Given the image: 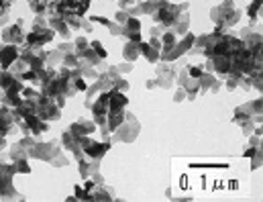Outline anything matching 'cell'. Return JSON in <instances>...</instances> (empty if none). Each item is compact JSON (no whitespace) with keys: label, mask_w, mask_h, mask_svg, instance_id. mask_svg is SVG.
I'll return each mask as SVG.
<instances>
[{"label":"cell","mask_w":263,"mask_h":202,"mask_svg":"<svg viewBox=\"0 0 263 202\" xmlns=\"http://www.w3.org/2000/svg\"><path fill=\"white\" fill-rule=\"evenodd\" d=\"M241 15H243V13L235 7V3H232V0H224L222 5H218V7H214V9L210 11L212 21L216 23V27H222V29H230L235 23H239Z\"/></svg>","instance_id":"obj_1"},{"label":"cell","mask_w":263,"mask_h":202,"mask_svg":"<svg viewBox=\"0 0 263 202\" xmlns=\"http://www.w3.org/2000/svg\"><path fill=\"white\" fill-rule=\"evenodd\" d=\"M186 9H188L186 3L178 7V5H171V3H167V0H163L161 7H159L151 17H153V21H155L157 25H161V27L165 29V31H167V29L173 27V23L180 19V15H182Z\"/></svg>","instance_id":"obj_2"},{"label":"cell","mask_w":263,"mask_h":202,"mask_svg":"<svg viewBox=\"0 0 263 202\" xmlns=\"http://www.w3.org/2000/svg\"><path fill=\"white\" fill-rule=\"evenodd\" d=\"M137 133H139V121L133 117L131 112H127V117L121 123V127L112 133V139L116 143H131V141H135Z\"/></svg>","instance_id":"obj_3"},{"label":"cell","mask_w":263,"mask_h":202,"mask_svg":"<svg viewBox=\"0 0 263 202\" xmlns=\"http://www.w3.org/2000/svg\"><path fill=\"white\" fill-rule=\"evenodd\" d=\"M108 149H110V143H108V141L98 143V141H92V139H88V137H80V151H82V155L90 157V159H94V161H100L102 155H104Z\"/></svg>","instance_id":"obj_4"},{"label":"cell","mask_w":263,"mask_h":202,"mask_svg":"<svg viewBox=\"0 0 263 202\" xmlns=\"http://www.w3.org/2000/svg\"><path fill=\"white\" fill-rule=\"evenodd\" d=\"M15 167L0 161V198H17V190L13 188Z\"/></svg>","instance_id":"obj_5"},{"label":"cell","mask_w":263,"mask_h":202,"mask_svg":"<svg viewBox=\"0 0 263 202\" xmlns=\"http://www.w3.org/2000/svg\"><path fill=\"white\" fill-rule=\"evenodd\" d=\"M55 37V31L49 27H35L33 25V31L25 35V45L29 47H43L47 43H51V39Z\"/></svg>","instance_id":"obj_6"},{"label":"cell","mask_w":263,"mask_h":202,"mask_svg":"<svg viewBox=\"0 0 263 202\" xmlns=\"http://www.w3.org/2000/svg\"><path fill=\"white\" fill-rule=\"evenodd\" d=\"M62 149L57 147V143L55 141H49V143H35V145L29 149V157H33V159H41V161H47L51 163L53 157L60 153Z\"/></svg>","instance_id":"obj_7"},{"label":"cell","mask_w":263,"mask_h":202,"mask_svg":"<svg viewBox=\"0 0 263 202\" xmlns=\"http://www.w3.org/2000/svg\"><path fill=\"white\" fill-rule=\"evenodd\" d=\"M180 72L178 64H171V62H163L161 66H157V88H169V86L175 82V76Z\"/></svg>","instance_id":"obj_8"},{"label":"cell","mask_w":263,"mask_h":202,"mask_svg":"<svg viewBox=\"0 0 263 202\" xmlns=\"http://www.w3.org/2000/svg\"><path fill=\"white\" fill-rule=\"evenodd\" d=\"M3 43H7V45H21V43H25V33H23V23L21 21H17L15 25L7 27L3 31Z\"/></svg>","instance_id":"obj_9"},{"label":"cell","mask_w":263,"mask_h":202,"mask_svg":"<svg viewBox=\"0 0 263 202\" xmlns=\"http://www.w3.org/2000/svg\"><path fill=\"white\" fill-rule=\"evenodd\" d=\"M175 80L180 82V88H184V90H186V96H188L190 100H194V98H196V94H200L198 80L190 78L186 70H180V72H178V76H175Z\"/></svg>","instance_id":"obj_10"},{"label":"cell","mask_w":263,"mask_h":202,"mask_svg":"<svg viewBox=\"0 0 263 202\" xmlns=\"http://www.w3.org/2000/svg\"><path fill=\"white\" fill-rule=\"evenodd\" d=\"M19 45H7L0 43V70H9L15 60H19Z\"/></svg>","instance_id":"obj_11"},{"label":"cell","mask_w":263,"mask_h":202,"mask_svg":"<svg viewBox=\"0 0 263 202\" xmlns=\"http://www.w3.org/2000/svg\"><path fill=\"white\" fill-rule=\"evenodd\" d=\"M123 35L127 37V41L133 43H141V21L135 17H129V21L123 25Z\"/></svg>","instance_id":"obj_12"},{"label":"cell","mask_w":263,"mask_h":202,"mask_svg":"<svg viewBox=\"0 0 263 202\" xmlns=\"http://www.w3.org/2000/svg\"><path fill=\"white\" fill-rule=\"evenodd\" d=\"M198 86H200V92H216L220 88V80L212 74V72H202V76L198 78Z\"/></svg>","instance_id":"obj_13"},{"label":"cell","mask_w":263,"mask_h":202,"mask_svg":"<svg viewBox=\"0 0 263 202\" xmlns=\"http://www.w3.org/2000/svg\"><path fill=\"white\" fill-rule=\"evenodd\" d=\"M70 131L76 137H88V135H92L96 131V123L94 121H88V119H80L74 125H70Z\"/></svg>","instance_id":"obj_14"},{"label":"cell","mask_w":263,"mask_h":202,"mask_svg":"<svg viewBox=\"0 0 263 202\" xmlns=\"http://www.w3.org/2000/svg\"><path fill=\"white\" fill-rule=\"evenodd\" d=\"M47 27H49V29H53L55 33H60L64 39H70L72 29L68 27V23H66L62 17H47Z\"/></svg>","instance_id":"obj_15"},{"label":"cell","mask_w":263,"mask_h":202,"mask_svg":"<svg viewBox=\"0 0 263 202\" xmlns=\"http://www.w3.org/2000/svg\"><path fill=\"white\" fill-rule=\"evenodd\" d=\"M139 53H141L149 64H157V62H159V53H161V51L155 49L153 45H149L147 41H141V43H139Z\"/></svg>","instance_id":"obj_16"},{"label":"cell","mask_w":263,"mask_h":202,"mask_svg":"<svg viewBox=\"0 0 263 202\" xmlns=\"http://www.w3.org/2000/svg\"><path fill=\"white\" fill-rule=\"evenodd\" d=\"M139 55H141V53H139V43L127 41V43H125V47H123V57H125V62L133 64Z\"/></svg>","instance_id":"obj_17"},{"label":"cell","mask_w":263,"mask_h":202,"mask_svg":"<svg viewBox=\"0 0 263 202\" xmlns=\"http://www.w3.org/2000/svg\"><path fill=\"white\" fill-rule=\"evenodd\" d=\"M90 196H92V200H114V192L108 188H102V184H96L90 190Z\"/></svg>","instance_id":"obj_18"},{"label":"cell","mask_w":263,"mask_h":202,"mask_svg":"<svg viewBox=\"0 0 263 202\" xmlns=\"http://www.w3.org/2000/svg\"><path fill=\"white\" fill-rule=\"evenodd\" d=\"M188 27H190V17L188 15H180V19L173 23V27H171V33H175V35H186L188 33Z\"/></svg>","instance_id":"obj_19"},{"label":"cell","mask_w":263,"mask_h":202,"mask_svg":"<svg viewBox=\"0 0 263 202\" xmlns=\"http://www.w3.org/2000/svg\"><path fill=\"white\" fill-rule=\"evenodd\" d=\"M17 80H21V78H17L15 74H11L9 70H0V90H9Z\"/></svg>","instance_id":"obj_20"},{"label":"cell","mask_w":263,"mask_h":202,"mask_svg":"<svg viewBox=\"0 0 263 202\" xmlns=\"http://www.w3.org/2000/svg\"><path fill=\"white\" fill-rule=\"evenodd\" d=\"M259 13H261V0H251V5L247 7V15H249V19H251L253 25L257 23Z\"/></svg>","instance_id":"obj_21"},{"label":"cell","mask_w":263,"mask_h":202,"mask_svg":"<svg viewBox=\"0 0 263 202\" xmlns=\"http://www.w3.org/2000/svg\"><path fill=\"white\" fill-rule=\"evenodd\" d=\"M25 157H29V151L21 145V143H15V145L11 147V159L17 161V159H25Z\"/></svg>","instance_id":"obj_22"},{"label":"cell","mask_w":263,"mask_h":202,"mask_svg":"<svg viewBox=\"0 0 263 202\" xmlns=\"http://www.w3.org/2000/svg\"><path fill=\"white\" fill-rule=\"evenodd\" d=\"M21 96L27 98V100H31V102H39L43 94H41V90H35V88H23Z\"/></svg>","instance_id":"obj_23"},{"label":"cell","mask_w":263,"mask_h":202,"mask_svg":"<svg viewBox=\"0 0 263 202\" xmlns=\"http://www.w3.org/2000/svg\"><path fill=\"white\" fill-rule=\"evenodd\" d=\"M13 167H15V174H31V165H29L27 157L25 159H17L13 163Z\"/></svg>","instance_id":"obj_24"},{"label":"cell","mask_w":263,"mask_h":202,"mask_svg":"<svg viewBox=\"0 0 263 202\" xmlns=\"http://www.w3.org/2000/svg\"><path fill=\"white\" fill-rule=\"evenodd\" d=\"M129 86H131V84H129V82H127V80H125L123 76H119V78L114 80V84H112V90H119V92H127V90H129Z\"/></svg>","instance_id":"obj_25"},{"label":"cell","mask_w":263,"mask_h":202,"mask_svg":"<svg viewBox=\"0 0 263 202\" xmlns=\"http://www.w3.org/2000/svg\"><path fill=\"white\" fill-rule=\"evenodd\" d=\"M90 47L94 49V53H96V55L100 57V60H102V62L106 60V49L102 47V43H100V41H90Z\"/></svg>","instance_id":"obj_26"},{"label":"cell","mask_w":263,"mask_h":202,"mask_svg":"<svg viewBox=\"0 0 263 202\" xmlns=\"http://www.w3.org/2000/svg\"><path fill=\"white\" fill-rule=\"evenodd\" d=\"M129 17H131V15H129V11H123V9H121L119 13H116V17H114V23H119V25L123 27V25L129 21Z\"/></svg>","instance_id":"obj_27"},{"label":"cell","mask_w":263,"mask_h":202,"mask_svg":"<svg viewBox=\"0 0 263 202\" xmlns=\"http://www.w3.org/2000/svg\"><path fill=\"white\" fill-rule=\"evenodd\" d=\"M186 72H188V76H190V78H194V80H198V78L202 76V72H204V68H196V66H188V68H186Z\"/></svg>","instance_id":"obj_28"},{"label":"cell","mask_w":263,"mask_h":202,"mask_svg":"<svg viewBox=\"0 0 263 202\" xmlns=\"http://www.w3.org/2000/svg\"><path fill=\"white\" fill-rule=\"evenodd\" d=\"M116 3L121 5V9H123V11H129V9L137 7V5L141 3V0H116Z\"/></svg>","instance_id":"obj_29"},{"label":"cell","mask_w":263,"mask_h":202,"mask_svg":"<svg viewBox=\"0 0 263 202\" xmlns=\"http://www.w3.org/2000/svg\"><path fill=\"white\" fill-rule=\"evenodd\" d=\"M76 198H78V200H92V196H90V192H88L86 188L82 190L80 186H76Z\"/></svg>","instance_id":"obj_30"},{"label":"cell","mask_w":263,"mask_h":202,"mask_svg":"<svg viewBox=\"0 0 263 202\" xmlns=\"http://www.w3.org/2000/svg\"><path fill=\"white\" fill-rule=\"evenodd\" d=\"M131 70H133V64H129V62H125V64H121L119 68H116V72H119L121 76L127 74V72H131Z\"/></svg>","instance_id":"obj_31"},{"label":"cell","mask_w":263,"mask_h":202,"mask_svg":"<svg viewBox=\"0 0 263 202\" xmlns=\"http://www.w3.org/2000/svg\"><path fill=\"white\" fill-rule=\"evenodd\" d=\"M173 100H175V102H182V100H186V90H184V88H180L178 92H175Z\"/></svg>","instance_id":"obj_32"},{"label":"cell","mask_w":263,"mask_h":202,"mask_svg":"<svg viewBox=\"0 0 263 202\" xmlns=\"http://www.w3.org/2000/svg\"><path fill=\"white\" fill-rule=\"evenodd\" d=\"M145 86H147V88H149V90H153V88H157V84H155V80H149V82H147V84H145Z\"/></svg>","instance_id":"obj_33"},{"label":"cell","mask_w":263,"mask_h":202,"mask_svg":"<svg viewBox=\"0 0 263 202\" xmlns=\"http://www.w3.org/2000/svg\"><path fill=\"white\" fill-rule=\"evenodd\" d=\"M3 147H7V141H5L3 135H0V149H3Z\"/></svg>","instance_id":"obj_34"},{"label":"cell","mask_w":263,"mask_h":202,"mask_svg":"<svg viewBox=\"0 0 263 202\" xmlns=\"http://www.w3.org/2000/svg\"><path fill=\"white\" fill-rule=\"evenodd\" d=\"M27 3H29V5H33V3H39V0H27Z\"/></svg>","instance_id":"obj_35"},{"label":"cell","mask_w":263,"mask_h":202,"mask_svg":"<svg viewBox=\"0 0 263 202\" xmlns=\"http://www.w3.org/2000/svg\"><path fill=\"white\" fill-rule=\"evenodd\" d=\"M86 3H92V0H86Z\"/></svg>","instance_id":"obj_36"}]
</instances>
